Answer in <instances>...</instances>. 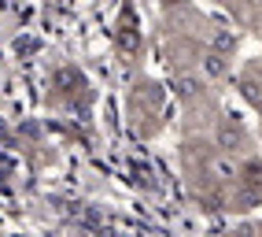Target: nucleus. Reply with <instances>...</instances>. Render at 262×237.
I'll use <instances>...</instances> for the list:
<instances>
[{
    "mask_svg": "<svg viewBox=\"0 0 262 237\" xmlns=\"http://www.w3.org/2000/svg\"><path fill=\"white\" fill-rule=\"evenodd\" d=\"M244 126L236 123V118H222L218 123V130H214V141H218V148H225V152H236L240 145H244Z\"/></svg>",
    "mask_w": 262,
    "mask_h": 237,
    "instance_id": "1",
    "label": "nucleus"
},
{
    "mask_svg": "<svg viewBox=\"0 0 262 237\" xmlns=\"http://www.w3.org/2000/svg\"><path fill=\"white\" fill-rule=\"evenodd\" d=\"M225 71H229V63H225V56L211 48V52L203 56V74H207V78H222Z\"/></svg>",
    "mask_w": 262,
    "mask_h": 237,
    "instance_id": "2",
    "label": "nucleus"
},
{
    "mask_svg": "<svg viewBox=\"0 0 262 237\" xmlns=\"http://www.w3.org/2000/svg\"><path fill=\"white\" fill-rule=\"evenodd\" d=\"M211 41H214V52H233V45H236V37H233V33H225V30H214L211 33Z\"/></svg>",
    "mask_w": 262,
    "mask_h": 237,
    "instance_id": "3",
    "label": "nucleus"
},
{
    "mask_svg": "<svg viewBox=\"0 0 262 237\" xmlns=\"http://www.w3.org/2000/svg\"><path fill=\"white\" fill-rule=\"evenodd\" d=\"M178 89H181V96H196V78H181Z\"/></svg>",
    "mask_w": 262,
    "mask_h": 237,
    "instance_id": "4",
    "label": "nucleus"
},
{
    "mask_svg": "<svg viewBox=\"0 0 262 237\" xmlns=\"http://www.w3.org/2000/svg\"><path fill=\"white\" fill-rule=\"evenodd\" d=\"M244 93H248V100H255V104H262V86H255V82H248V86H244Z\"/></svg>",
    "mask_w": 262,
    "mask_h": 237,
    "instance_id": "5",
    "label": "nucleus"
}]
</instances>
